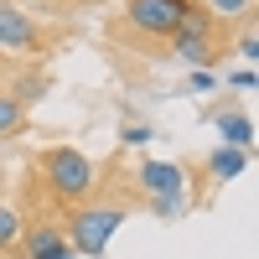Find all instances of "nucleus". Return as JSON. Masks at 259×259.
<instances>
[{"instance_id": "obj_1", "label": "nucleus", "mask_w": 259, "mask_h": 259, "mask_svg": "<svg viewBox=\"0 0 259 259\" xmlns=\"http://www.w3.org/2000/svg\"><path fill=\"white\" fill-rule=\"evenodd\" d=\"M41 187H47L57 202L83 207L99 192V166H94V156H83L78 145H52L47 156H41Z\"/></svg>"}, {"instance_id": "obj_2", "label": "nucleus", "mask_w": 259, "mask_h": 259, "mask_svg": "<svg viewBox=\"0 0 259 259\" xmlns=\"http://www.w3.org/2000/svg\"><path fill=\"white\" fill-rule=\"evenodd\" d=\"M119 223H124V207H114V202H83L73 218L62 223V233H68V249L73 254L99 259L104 249H109V239H114Z\"/></svg>"}, {"instance_id": "obj_3", "label": "nucleus", "mask_w": 259, "mask_h": 259, "mask_svg": "<svg viewBox=\"0 0 259 259\" xmlns=\"http://www.w3.org/2000/svg\"><path fill=\"white\" fill-rule=\"evenodd\" d=\"M187 16V0H124V26L140 31V36H177Z\"/></svg>"}, {"instance_id": "obj_4", "label": "nucleus", "mask_w": 259, "mask_h": 259, "mask_svg": "<svg viewBox=\"0 0 259 259\" xmlns=\"http://www.w3.org/2000/svg\"><path fill=\"white\" fill-rule=\"evenodd\" d=\"M36 41H41L36 21L21 11V6L0 0V47H6V52H36Z\"/></svg>"}, {"instance_id": "obj_5", "label": "nucleus", "mask_w": 259, "mask_h": 259, "mask_svg": "<svg viewBox=\"0 0 259 259\" xmlns=\"http://www.w3.org/2000/svg\"><path fill=\"white\" fill-rule=\"evenodd\" d=\"M135 182H140L145 197H166V192H182L187 187V166H177V161H140Z\"/></svg>"}, {"instance_id": "obj_6", "label": "nucleus", "mask_w": 259, "mask_h": 259, "mask_svg": "<svg viewBox=\"0 0 259 259\" xmlns=\"http://www.w3.org/2000/svg\"><path fill=\"white\" fill-rule=\"evenodd\" d=\"M249 166V150H233V145H218L207 156V182H239Z\"/></svg>"}, {"instance_id": "obj_7", "label": "nucleus", "mask_w": 259, "mask_h": 259, "mask_svg": "<svg viewBox=\"0 0 259 259\" xmlns=\"http://www.w3.org/2000/svg\"><path fill=\"white\" fill-rule=\"evenodd\" d=\"M212 124H218L223 145H233V150H249V145H254V119H249V114H239V109H223Z\"/></svg>"}, {"instance_id": "obj_8", "label": "nucleus", "mask_w": 259, "mask_h": 259, "mask_svg": "<svg viewBox=\"0 0 259 259\" xmlns=\"http://www.w3.org/2000/svg\"><path fill=\"white\" fill-rule=\"evenodd\" d=\"M68 244V233H62V223H36V228H26L21 233V254H52V249H62Z\"/></svg>"}, {"instance_id": "obj_9", "label": "nucleus", "mask_w": 259, "mask_h": 259, "mask_svg": "<svg viewBox=\"0 0 259 259\" xmlns=\"http://www.w3.org/2000/svg\"><path fill=\"white\" fill-rule=\"evenodd\" d=\"M177 36H202V41H218V21H212V11L202 6V0H187V16H182Z\"/></svg>"}, {"instance_id": "obj_10", "label": "nucleus", "mask_w": 259, "mask_h": 259, "mask_svg": "<svg viewBox=\"0 0 259 259\" xmlns=\"http://www.w3.org/2000/svg\"><path fill=\"white\" fill-rule=\"evenodd\" d=\"M21 233H26V218H21L16 202H0V254L21 249Z\"/></svg>"}, {"instance_id": "obj_11", "label": "nucleus", "mask_w": 259, "mask_h": 259, "mask_svg": "<svg viewBox=\"0 0 259 259\" xmlns=\"http://www.w3.org/2000/svg\"><path fill=\"white\" fill-rule=\"evenodd\" d=\"M150 212H156L161 223H177V218L192 212V192L182 187V192H166V197H150Z\"/></svg>"}, {"instance_id": "obj_12", "label": "nucleus", "mask_w": 259, "mask_h": 259, "mask_svg": "<svg viewBox=\"0 0 259 259\" xmlns=\"http://www.w3.org/2000/svg\"><path fill=\"white\" fill-rule=\"evenodd\" d=\"M21 130H26V104H21L16 94H0V140L21 135Z\"/></svg>"}, {"instance_id": "obj_13", "label": "nucleus", "mask_w": 259, "mask_h": 259, "mask_svg": "<svg viewBox=\"0 0 259 259\" xmlns=\"http://www.w3.org/2000/svg\"><path fill=\"white\" fill-rule=\"evenodd\" d=\"M202 6H207V11H212V21L223 26V21H244L254 0H202Z\"/></svg>"}, {"instance_id": "obj_14", "label": "nucleus", "mask_w": 259, "mask_h": 259, "mask_svg": "<svg viewBox=\"0 0 259 259\" xmlns=\"http://www.w3.org/2000/svg\"><path fill=\"white\" fill-rule=\"evenodd\" d=\"M150 140H156V130H150L145 119H140V124H124V130H119V145H124V150H140V145H150Z\"/></svg>"}, {"instance_id": "obj_15", "label": "nucleus", "mask_w": 259, "mask_h": 259, "mask_svg": "<svg viewBox=\"0 0 259 259\" xmlns=\"http://www.w3.org/2000/svg\"><path fill=\"white\" fill-rule=\"evenodd\" d=\"M228 83H233L239 94H254V68H239V73H228Z\"/></svg>"}, {"instance_id": "obj_16", "label": "nucleus", "mask_w": 259, "mask_h": 259, "mask_svg": "<svg viewBox=\"0 0 259 259\" xmlns=\"http://www.w3.org/2000/svg\"><path fill=\"white\" fill-rule=\"evenodd\" d=\"M187 89H192V94H212V89H218V78H212V73H192Z\"/></svg>"}, {"instance_id": "obj_17", "label": "nucleus", "mask_w": 259, "mask_h": 259, "mask_svg": "<svg viewBox=\"0 0 259 259\" xmlns=\"http://www.w3.org/2000/svg\"><path fill=\"white\" fill-rule=\"evenodd\" d=\"M239 57H259V41H254V26H244V36H239Z\"/></svg>"}, {"instance_id": "obj_18", "label": "nucleus", "mask_w": 259, "mask_h": 259, "mask_svg": "<svg viewBox=\"0 0 259 259\" xmlns=\"http://www.w3.org/2000/svg\"><path fill=\"white\" fill-rule=\"evenodd\" d=\"M31 259H78V254H73L68 244H62V249H52V254H31Z\"/></svg>"}, {"instance_id": "obj_19", "label": "nucleus", "mask_w": 259, "mask_h": 259, "mask_svg": "<svg viewBox=\"0 0 259 259\" xmlns=\"http://www.w3.org/2000/svg\"><path fill=\"white\" fill-rule=\"evenodd\" d=\"M78 6H104V0H78Z\"/></svg>"}]
</instances>
